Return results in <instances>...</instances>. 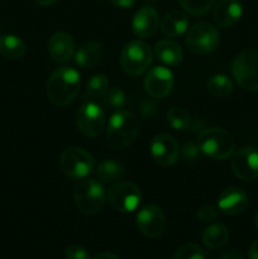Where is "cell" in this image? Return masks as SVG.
Returning <instances> with one entry per match:
<instances>
[{
  "label": "cell",
  "mask_w": 258,
  "mask_h": 259,
  "mask_svg": "<svg viewBox=\"0 0 258 259\" xmlns=\"http://www.w3.org/2000/svg\"><path fill=\"white\" fill-rule=\"evenodd\" d=\"M81 86V76L73 67H60L53 71L47 82V98L53 105L65 106L72 103Z\"/></svg>",
  "instance_id": "cell-1"
},
{
  "label": "cell",
  "mask_w": 258,
  "mask_h": 259,
  "mask_svg": "<svg viewBox=\"0 0 258 259\" xmlns=\"http://www.w3.org/2000/svg\"><path fill=\"white\" fill-rule=\"evenodd\" d=\"M139 133V120L132 111L116 110L109 120L106 141L113 149L120 151L136 141Z\"/></svg>",
  "instance_id": "cell-2"
},
{
  "label": "cell",
  "mask_w": 258,
  "mask_h": 259,
  "mask_svg": "<svg viewBox=\"0 0 258 259\" xmlns=\"http://www.w3.org/2000/svg\"><path fill=\"white\" fill-rule=\"evenodd\" d=\"M199 149L212 159L224 161L235 151V142L230 133L222 128H209L200 133Z\"/></svg>",
  "instance_id": "cell-3"
},
{
  "label": "cell",
  "mask_w": 258,
  "mask_h": 259,
  "mask_svg": "<svg viewBox=\"0 0 258 259\" xmlns=\"http://www.w3.org/2000/svg\"><path fill=\"white\" fill-rule=\"evenodd\" d=\"M73 200L78 211L85 215H94L103 209L106 200V191L96 180L85 179L75 186Z\"/></svg>",
  "instance_id": "cell-4"
},
{
  "label": "cell",
  "mask_w": 258,
  "mask_h": 259,
  "mask_svg": "<svg viewBox=\"0 0 258 259\" xmlns=\"http://www.w3.org/2000/svg\"><path fill=\"white\" fill-rule=\"evenodd\" d=\"M232 75L238 85L258 93V50H244L233 60Z\"/></svg>",
  "instance_id": "cell-5"
},
{
  "label": "cell",
  "mask_w": 258,
  "mask_h": 259,
  "mask_svg": "<svg viewBox=\"0 0 258 259\" xmlns=\"http://www.w3.org/2000/svg\"><path fill=\"white\" fill-rule=\"evenodd\" d=\"M153 53L151 47L142 40H131L120 52V65L131 76H139L148 70Z\"/></svg>",
  "instance_id": "cell-6"
},
{
  "label": "cell",
  "mask_w": 258,
  "mask_h": 259,
  "mask_svg": "<svg viewBox=\"0 0 258 259\" xmlns=\"http://www.w3.org/2000/svg\"><path fill=\"white\" fill-rule=\"evenodd\" d=\"M61 169L66 176L75 180L86 179L95 169L93 156L78 147H67L61 154Z\"/></svg>",
  "instance_id": "cell-7"
},
{
  "label": "cell",
  "mask_w": 258,
  "mask_h": 259,
  "mask_svg": "<svg viewBox=\"0 0 258 259\" xmlns=\"http://www.w3.org/2000/svg\"><path fill=\"white\" fill-rule=\"evenodd\" d=\"M219 32L212 24L200 22L190 28L185 38V45L190 52L195 55H207L217 50L219 46Z\"/></svg>",
  "instance_id": "cell-8"
},
{
  "label": "cell",
  "mask_w": 258,
  "mask_h": 259,
  "mask_svg": "<svg viewBox=\"0 0 258 259\" xmlns=\"http://www.w3.org/2000/svg\"><path fill=\"white\" fill-rule=\"evenodd\" d=\"M109 204L119 212H132L141 204V190L128 181H118L113 184L106 192Z\"/></svg>",
  "instance_id": "cell-9"
},
{
  "label": "cell",
  "mask_w": 258,
  "mask_h": 259,
  "mask_svg": "<svg viewBox=\"0 0 258 259\" xmlns=\"http://www.w3.org/2000/svg\"><path fill=\"white\" fill-rule=\"evenodd\" d=\"M76 125L86 137L95 138L105 126V113L94 100L85 101L76 114Z\"/></svg>",
  "instance_id": "cell-10"
},
{
  "label": "cell",
  "mask_w": 258,
  "mask_h": 259,
  "mask_svg": "<svg viewBox=\"0 0 258 259\" xmlns=\"http://www.w3.org/2000/svg\"><path fill=\"white\" fill-rule=\"evenodd\" d=\"M137 227L139 232L147 238H158L163 233L166 227L163 211L157 205H146L137 214Z\"/></svg>",
  "instance_id": "cell-11"
},
{
  "label": "cell",
  "mask_w": 258,
  "mask_h": 259,
  "mask_svg": "<svg viewBox=\"0 0 258 259\" xmlns=\"http://www.w3.org/2000/svg\"><path fill=\"white\" fill-rule=\"evenodd\" d=\"M233 174L243 181H253L258 177V149L243 147L232 158Z\"/></svg>",
  "instance_id": "cell-12"
},
{
  "label": "cell",
  "mask_w": 258,
  "mask_h": 259,
  "mask_svg": "<svg viewBox=\"0 0 258 259\" xmlns=\"http://www.w3.org/2000/svg\"><path fill=\"white\" fill-rule=\"evenodd\" d=\"M149 151L154 162L162 167H168L176 163L180 153L179 143L169 134H158L154 137L151 142Z\"/></svg>",
  "instance_id": "cell-13"
},
{
  "label": "cell",
  "mask_w": 258,
  "mask_h": 259,
  "mask_svg": "<svg viewBox=\"0 0 258 259\" xmlns=\"http://www.w3.org/2000/svg\"><path fill=\"white\" fill-rule=\"evenodd\" d=\"M174 73L163 66L154 67L147 73L144 78V89L147 94L154 99H161L168 95L174 88Z\"/></svg>",
  "instance_id": "cell-14"
},
{
  "label": "cell",
  "mask_w": 258,
  "mask_h": 259,
  "mask_svg": "<svg viewBox=\"0 0 258 259\" xmlns=\"http://www.w3.org/2000/svg\"><path fill=\"white\" fill-rule=\"evenodd\" d=\"M248 206V195L242 187H228L220 194L218 207L220 211L229 217L242 214Z\"/></svg>",
  "instance_id": "cell-15"
},
{
  "label": "cell",
  "mask_w": 258,
  "mask_h": 259,
  "mask_svg": "<svg viewBox=\"0 0 258 259\" xmlns=\"http://www.w3.org/2000/svg\"><path fill=\"white\" fill-rule=\"evenodd\" d=\"M159 27V17L153 7H143L134 14L132 28L136 35L141 38L152 37Z\"/></svg>",
  "instance_id": "cell-16"
},
{
  "label": "cell",
  "mask_w": 258,
  "mask_h": 259,
  "mask_svg": "<svg viewBox=\"0 0 258 259\" xmlns=\"http://www.w3.org/2000/svg\"><path fill=\"white\" fill-rule=\"evenodd\" d=\"M48 52L55 62H68L75 56V42L68 33L56 32L50 38Z\"/></svg>",
  "instance_id": "cell-17"
},
{
  "label": "cell",
  "mask_w": 258,
  "mask_h": 259,
  "mask_svg": "<svg viewBox=\"0 0 258 259\" xmlns=\"http://www.w3.org/2000/svg\"><path fill=\"white\" fill-rule=\"evenodd\" d=\"M243 8L238 0H219L214 8V20L220 28L233 27L239 22Z\"/></svg>",
  "instance_id": "cell-18"
},
{
  "label": "cell",
  "mask_w": 258,
  "mask_h": 259,
  "mask_svg": "<svg viewBox=\"0 0 258 259\" xmlns=\"http://www.w3.org/2000/svg\"><path fill=\"white\" fill-rule=\"evenodd\" d=\"M103 45L98 40H89L75 52V62L82 68L95 67L103 60Z\"/></svg>",
  "instance_id": "cell-19"
},
{
  "label": "cell",
  "mask_w": 258,
  "mask_h": 259,
  "mask_svg": "<svg viewBox=\"0 0 258 259\" xmlns=\"http://www.w3.org/2000/svg\"><path fill=\"white\" fill-rule=\"evenodd\" d=\"M189 18L182 10H171L161 20V30L166 37L177 38L186 33Z\"/></svg>",
  "instance_id": "cell-20"
},
{
  "label": "cell",
  "mask_w": 258,
  "mask_h": 259,
  "mask_svg": "<svg viewBox=\"0 0 258 259\" xmlns=\"http://www.w3.org/2000/svg\"><path fill=\"white\" fill-rule=\"evenodd\" d=\"M154 53L159 61L169 66L179 65L184 57L181 47L171 39H162L157 42L156 47H154Z\"/></svg>",
  "instance_id": "cell-21"
},
{
  "label": "cell",
  "mask_w": 258,
  "mask_h": 259,
  "mask_svg": "<svg viewBox=\"0 0 258 259\" xmlns=\"http://www.w3.org/2000/svg\"><path fill=\"white\" fill-rule=\"evenodd\" d=\"M27 52L24 40L14 34H5L0 37V55L9 60H18Z\"/></svg>",
  "instance_id": "cell-22"
},
{
  "label": "cell",
  "mask_w": 258,
  "mask_h": 259,
  "mask_svg": "<svg viewBox=\"0 0 258 259\" xmlns=\"http://www.w3.org/2000/svg\"><path fill=\"white\" fill-rule=\"evenodd\" d=\"M202 243L210 249H219L227 244L229 230L224 224H212L202 232Z\"/></svg>",
  "instance_id": "cell-23"
},
{
  "label": "cell",
  "mask_w": 258,
  "mask_h": 259,
  "mask_svg": "<svg viewBox=\"0 0 258 259\" xmlns=\"http://www.w3.org/2000/svg\"><path fill=\"white\" fill-rule=\"evenodd\" d=\"M124 175H125V169H124L123 164L113 161V159L103 161L96 168V176H98L99 181L104 182V184H115L123 179Z\"/></svg>",
  "instance_id": "cell-24"
},
{
  "label": "cell",
  "mask_w": 258,
  "mask_h": 259,
  "mask_svg": "<svg viewBox=\"0 0 258 259\" xmlns=\"http://www.w3.org/2000/svg\"><path fill=\"white\" fill-rule=\"evenodd\" d=\"M108 90V77L103 73H98V75H94L86 83V98H90L91 100H99L105 96Z\"/></svg>",
  "instance_id": "cell-25"
},
{
  "label": "cell",
  "mask_w": 258,
  "mask_h": 259,
  "mask_svg": "<svg viewBox=\"0 0 258 259\" xmlns=\"http://www.w3.org/2000/svg\"><path fill=\"white\" fill-rule=\"evenodd\" d=\"M207 90L217 98H225L233 91V82L228 76L215 75L207 81Z\"/></svg>",
  "instance_id": "cell-26"
},
{
  "label": "cell",
  "mask_w": 258,
  "mask_h": 259,
  "mask_svg": "<svg viewBox=\"0 0 258 259\" xmlns=\"http://www.w3.org/2000/svg\"><path fill=\"white\" fill-rule=\"evenodd\" d=\"M167 121L176 131H186L190 126V115L185 109L172 106L166 114Z\"/></svg>",
  "instance_id": "cell-27"
},
{
  "label": "cell",
  "mask_w": 258,
  "mask_h": 259,
  "mask_svg": "<svg viewBox=\"0 0 258 259\" xmlns=\"http://www.w3.org/2000/svg\"><path fill=\"white\" fill-rule=\"evenodd\" d=\"M179 2L185 12L190 13L194 17H200L209 12L215 0H179Z\"/></svg>",
  "instance_id": "cell-28"
},
{
  "label": "cell",
  "mask_w": 258,
  "mask_h": 259,
  "mask_svg": "<svg viewBox=\"0 0 258 259\" xmlns=\"http://www.w3.org/2000/svg\"><path fill=\"white\" fill-rule=\"evenodd\" d=\"M174 259H206V254L200 245L187 243L176 250Z\"/></svg>",
  "instance_id": "cell-29"
},
{
  "label": "cell",
  "mask_w": 258,
  "mask_h": 259,
  "mask_svg": "<svg viewBox=\"0 0 258 259\" xmlns=\"http://www.w3.org/2000/svg\"><path fill=\"white\" fill-rule=\"evenodd\" d=\"M106 106L114 109V110H121L126 104V96L120 88H111L106 91L104 96Z\"/></svg>",
  "instance_id": "cell-30"
},
{
  "label": "cell",
  "mask_w": 258,
  "mask_h": 259,
  "mask_svg": "<svg viewBox=\"0 0 258 259\" xmlns=\"http://www.w3.org/2000/svg\"><path fill=\"white\" fill-rule=\"evenodd\" d=\"M219 215V211L215 206L212 205H205V206H201L199 210H197V219L202 223H211L214 222L215 219Z\"/></svg>",
  "instance_id": "cell-31"
},
{
  "label": "cell",
  "mask_w": 258,
  "mask_h": 259,
  "mask_svg": "<svg viewBox=\"0 0 258 259\" xmlns=\"http://www.w3.org/2000/svg\"><path fill=\"white\" fill-rule=\"evenodd\" d=\"M66 259H90V253L81 245H71L65 252Z\"/></svg>",
  "instance_id": "cell-32"
},
{
  "label": "cell",
  "mask_w": 258,
  "mask_h": 259,
  "mask_svg": "<svg viewBox=\"0 0 258 259\" xmlns=\"http://www.w3.org/2000/svg\"><path fill=\"white\" fill-rule=\"evenodd\" d=\"M184 153L185 156H186V158H195V157L197 156V153H199V146H194L192 143H187L186 146L184 147Z\"/></svg>",
  "instance_id": "cell-33"
},
{
  "label": "cell",
  "mask_w": 258,
  "mask_h": 259,
  "mask_svg": "<svg viewBox=\"0 0 258 259\" xmlns=\"http://www.w3.org/2000/svg\"><path fill=\"white\" fill-rule=\"evenodd\" d=\"M115 7L121 8V9H129L136 4V0H110Z\"/></svg>",
  "instance_id": "cell-34"
},
{
  "label": "cell",
  "mask_w": 258,
  "mask_h": 259,
  "mask_svg": "<svg viewBox=\"0 0 258 259\" xmlns=\"http://www.w3.org/2000/svg\"><path fill=\"white\" fill-rule=\"evenodd\" d=\"M219 259H244L240 253H238L237 250H228V252L223 253L222 257Z\"/></svg>",
  "instance_id": "cell-35"
},
{
  "label": "cell",
  "mask_w": 258,
  "mask_h": 259,
  "mask_svg": "<svg viewBox=\"0 0 258 259\" xmlns=\"http://www.w3.org/2000/svg\"><path fill=\"white\" fill-rule=\"evenodd\" d=\"M248 258L249 259H258V240L252 243L248 250Z\"/></svg>",
  "instance_id": "cell-36"
},
{
  "label": "cell",
  "mask_w": 258,
  "mask_h": 259,
  "mask_svg": "<svg viewBox=\"0 0 258 259\" xmlns=\"http://www.w3.org/2000/svg\"><path fill=\"white\" fill-rule=\"evenodd\" d=\"M94 259H120V258L111 252H103V253H100V254L96 255Z\"/></svg>",
  "instance_id": "cell-37"
},
{
  "label": "cell",
  "mask_w": 258,
  "mask_h": 259,
  "mask_svg": "<svg viewBox=\"0 0 258 259\" xmlns=\"http://www.w3.org/2000/svg\"><path fill=\"white\" fill-rule=\"evenodd\" d=\"M56 2H57V0H35V3H37L38 5H40V7H48V5L55 4Z\"/></svg>",
  "instance_id": "cell-38"
},
{
  "label": "cell",
  "mask_w": 258,
  "mask_h": 259,
  "mask_svg": "<svg viewBox=\"0 0 258 259\" xmlns=\"http://www.w3.org/2000/svg\"><path fill=\"white\" fill-rule=\"evenodd\" d=\"M255 227H257V230H258V210L257 212H255Z\"/></svg>",
  "instance_id": "cell-39"
}]
</instances>
